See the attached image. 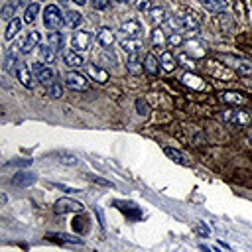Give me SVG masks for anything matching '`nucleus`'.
Wrapping results in <instances>:
<instances>
[{
    "mask_svg": "<svg viewBox=\"0 0 252 252\" xmlns=\"http://www.w3.org/2000/svg\"><path fill=\"white\" fill-rule=\"evenodd\" d=\"M220 98H222V102H226V104H246V102H248L246 96H242L240 93H234V91H226V93H222Z\"/></svg>",
    "mask_w": 252,
    "mask_h": 252,
    "instance_id": "obj_21",
    "label": "nucleus"
},
{
    "mask_svg": "<svg viewBox=\"0 0 252 252\" xmlns=\"http://www.w3.org/2000/svg\"><path fill=\"white\" fill-rule=\"evenodd\" d=\"M55 213L57 215H67V213H83V203L81 201H75V199H69V197H63L59 201H55Z\"/></svg>",
    "mask_w": 252,
    "mask_h": 252,
    "instance_id": "obj_6",
    "label": "nucleus"
},
{
    "mask_svg": "<svg viewBox=\"0 0 252 252\" xmlns=\"http://www.w3.org/2000/svg\"><path fill=\"white\" fill-rule=\"evenodd\" d=\"M185 49H187V53H189L191 57H195V59H201V57L207 55V45H205L201 39H195V37L185 41Z\"/></svg>",
    "mask_w": 252,
    "mask_h": 252,
    "instance_id": "obj_11",
    "label": "nucleus"
},
{
    "mask_svg": "<svg viewBox=\"0 0 252 252\" xmlns=\"http://www.w3.org/2000/svg\"><path fill=\"white\" fill-rule=\"evenodd\" d=\"M248 144H250V146H252V132H250V134H248Z\"/></svg>",
    "mask_w": 252,
    "mask_h": 252,
    "instance_id": "obj_51",
    "label": "nucleus"
},
{
    "mask_svg": "<svg viewBox=\"0 0 252 252\" xmlns=\"http://www.w3.org/2000/svg\"><path fill=\"white\" fill-rule=\"evenodd\" d=\"M91 39H93V35H91L89 32H85V30L75 32L73 37H71V47H73V51H77V53L87 51L89 45H91Z\"/></svg>",
    "mask_w": 252,
    "mask_h": 252,
    "instance_id": "obj_7",
    "label": "nucleus"
},
{
    "mask_svg": "<svg viewBox=\"0 0 252 252\" xmlns=\"http://www.w3.org/2000/svg\"><path fill=\"white\" fill-rule=\"evenodd\" d=\"M63 61H65L67 67H75V69L85 65V59L77 51H63Z\"/></svg>",
    "mask_w": 252,
    "mask_h": 252,
    "instance_id": "obj_20",
    "label": "nucleus"
},
{
    "mask_svg": "<svg viewBox=\"0 0 252 252\" xmlns=\"http://www.w3.org/2000/svg\"><path fill=\"white\" fill-rule=\"evenodd\" d=\"M116 2H126V0H116Z\"/></svg>",
    "mask_w": 252,
    "mask_h": 252,
    "instance_id": "obj_52",
    "label": "nucleus"
},
{
    "mask_svg": "<svg viewBox=\"0 0 252 252\" xmlns=\"http://www.w3.org/2000/svg\"><path fill=\"white\" fill-rule=\"evenodd\" d=\"M136 112L142 116V118H148L150 116V106L144 98H136Z\"/></svg>",
    "mask_w": 252,
    "mask_h": 252,
    "instance_id": "obj_35",
    "label": "nucleus"
},
{
    "mask_svg": "<svg viewBox=\"0 0 252 252\" xmlns=\"http://www.w3.org/2000/svg\"><path fill=\"white\" fill-rule=\"evenodd\" d=\"M250 53H252V47H250Z\"/></svg>",
    "mask_w": 252,
    "mask_h": 252,
    "instance_id": "obj_54",
    "label": "nucleus"
},
{
    "mask_svg": "<svg viewBox=\"0 0 252 252\" xmlns=\"http://www.w3.org/2000/svg\"><path fill=\"white\" fill-rule=\"evenodd\" d=\"M28 2H30V0H14L16 6H24V4H28Z\"/></svg>",
    "mask_w": 252,
    "mask_h": 252,
    "instance_id": "obj_48",
    "label": "nucleus"
},
{
    "mask_svg": "<svg viewBox=\"0 0 252 252\" xmlns=\"http://www.w3.org/2000/svg\"><path fill=\"white\" fill-rule=\"evenodd\" d=\"M94 211H96V215H98V222H100V226L104 228V217H102V211H100L98 207H94Z\"/></svg>",
    "mask_w": 252,
    "mask_h": 252,
    "instance_id": "obj_47",
    "label": "nucleus"
},
{
    "mask_svg": "<svg viewBox=\"0 0 252 252\" xmlns=\"http://www.w3.org/2000/svg\"><path fill=\"white\" fill-rule=\"evenodd\" d=\"M30 71L35 75V79L41 83V85H45V87H49V85H53L55 81V73L47 67V65H43L41 61H33L32 65H30Z\"/></svg>",
    "mask_w": 252,
    "mask_h": 252,
    "instance_id": "obj_3",
    "label": "nucleus"
},
{
    "mask_svg": "<svg viewBox=\"0 0 252 252\" xmlns=\"http://www.w3.org/2000/svg\"><path fill=\"white\" fill-rule=\"evenodd\" d=\"M20 28H22V20H20V18L10 20V22H8V26H6V32H4V39H6V41L14 39V37H16V33L20 32Z\"/></svg>",
    "mask_w": 252,
    "mask_h": 252,
    "instance_id": "obj_24",
    "label": "nucleus"
},
{
    "mask_svg": "<svg viewBox=\"0 0 252 252\" xmlns=\"http://www.w3.org/2000/svg\"><path fill=\"white\" fill-rule=\"evenodd\" d=\"M181 83H183L185 87L193 89V91H205V89H207L205 79H201V77L195 75V73H185V75L181 77Z\"/></svg>",
    "mask_w": 252,
    "mask_h": 252,
    "instance_id": "obj_14",
    "label": "nucleus"
},
{
    "mask_svg": "<svg viewBox=\"0 0 252 252\" xmlns=\"http://www.w3.org/2000/svg\"><path fill=\"white\" fill-rule=\"evenodd\" d=\"M159 63H161V69H163V71L171 73V71L177 67V57H173L169 51H163V53L159 55Z\"/></svg>",
    "mask_w": 252,
    "mask_h": 252,
    "instance_id": "obj_22",
    "label": "nucleus"
},
{
    "mask_svg": "<svg viewBox=\"0 0 252 252\" xmlns=\"http://www.w3.org/2000/svg\"><path fill=\"white\" fill-rule=\"evenodd\" d=\"M47 94H49L51 98H59V96L63 94V87H61L59 83H53V85L47 87Z\"/></svg>",
    "mask_w": 252,
    "mask_h": 252,
    "instance_id": "obj_36",
    "label": "nucleus"
},
{
    "mask_svg": "<svg viewBox=\"0 0 252 252\" xmlns=\"http://www.w3.org/2000/svg\"><path fill=\"white\" fill-rule=\"evenodd\" d=\"M193 230L199 234V236H211V228L205 224V222H195V226H193Z\"/></svg>",
    "mask_w": 252,
    "mask_h": 252,
    "instance_id": "obj_39",
    "label": "nucleus"
},
{
    "mask_svg": "<svg viewBox=\"0 0 252 252\" xmlns=\"http://www.w3.org/2000/svg\"><path fill=\"white\" fill-rule=\"evenodd\" d=\"M35 181H37L35 173H30V171H20V173H16V175L12 177V185L18 187V189H26V187L33 185Z\"/></svg>",
    "mask_w": 252,
    "mask_h": 252,
    "instance_id": "obj_13",
    "label": "nucleus"
},
{
    "mask_svg": "<svg viewBox=\"0 0 252 252\" xmlns=\"http://www.w3.org/2000/svg\"><path fill=\"white\" fill-rule=\"evenodd\" d=\"M73 2H75V4H79V6H83V4L87 2V0H73Z\"/></svg>",
    "mask_w": 252,
    "mask_h": 252,
    "instance_id": "obj_50",
    "label": "nucleus"
},
{
    "mask_svg": "<svg viewBox=\"0 0 252 252\" xmlns=\"http://www.w3.org/2000/svg\"><path fill=\"white\" fill-rule=\"evenodd\" d=\"M181 43H185V41H183V37H181L179 32H173V33L167 37V45H171V47H179Z\"/></svg>",
    "mask_w": 252,
    "mask_h": 252,
    "instance_id": "obj_37",
    "label": "nucleus"
},
{
    "mask_svg": "<svg viewBox=\"0 0 252 252\" xmlns=\"http://www.w3.org/2000/svg\"><path fill=\"white\" fill-rule=\"evenodd\" d=\"M39 57H41L43 63H53V59H55V49H53L51 45H41V47H39Z\"/></svg>",
    "mask_w": 252,
    "mask_h": 252,
    "instance_id": "obj_31",
    "label": "nucleus"
},
{
    "mask_svg": "<svg viewBox=\"0 0 252 252\" xmlns=\"http://www.w3.org/2000/svg\"><path fill=\"white\" fill-rule=\"evenodd\" d=\"M199 24H201V18H199L193 10H189V8H181L173 18H169V26H171L175 32H179V30H189V32H193V30L199 28Z\"/></svg>",
    "mask_w": 252,
    "mask_h": 252,
    "instance_id": "obj_1",
    "label": "nucleus"
},
{
    "mask_svg": "<svg viewBox=\"0 0 252 252\" xmlns=\"http://www.w3.org/2000/svg\"><path fill=\"white\" fill-rule=\"evenodd\" d=\"M30 163H32V159H12L6 165L8 167H24V165H30Z\"/></svg>",
    "mask_w": 252,
    "mask_h": 252,
    "instance_id": "obj_41",
    "label": "nucleus"
},
{
    "mask_svg": "<svg viewBox=\"0 0 252 252\" xmlns=\"http://www.w3.org/2000/svg\"><path fill=\"white\" fill-rule=\"evenodd\" d=\"M47 238L57 240V242H67V244H83V238L73 236V234H57V232H53V234H47Z\"/></svg>",
    "mask_w": 252,
    "mask_h": 252,
    "instance_id": "obj_28",
    "label": "nucleus"
},
{
    "mask_svg": "<svg viewBox=\"0 0 252 252\" xmlns=\"http://www.w3.org/2000/svg\"><path fill=\"white\" fill-rule=\"evenodd\" d=\"M51 187H57V189H61V191H65V193H75V191H79V189L67 187V185H63V183H51Z\"/></svg>",
    "mask_w": 252,
    "mask_h": 252,
    "instance_id": "obj_46",
    "label": "nucleus"
},
{
    "mask_svg": "<svg viewBox=\"0 0 252 252\" xmlns=\"http://www.w3.org/2000/svg\"><path fill=\"white\" fill-rule=\"evenodd\" d=\"M136 8H138L140 12H150V10H152V8H150V0H138Z\"/></svg>",
    "mask_w": 252,
    "mask_h": 252,
    "instance_id": "obj_45",
    "label": "nucleus"
},
{
    "mask_svg": "<svg viewBox=\"0 0 252 252\" xmlns=\"http://www.w3.org/2000/svg\"><path fill=\"white\" fill-rule=\"evenodd\" d=\"M39 14V4H30L28 8H26V14H24V22H28V24H32L33 20H35V16Z\"/></svg>",
    "mask_w": 252,
    "mask_h": 252,
    "instance_id": "obj_34",
    "label": "nucleus"
},
{
    "mask_svg": "<svg viewBox=\"0 0 252 252\" xmlns=\"http://www.w3.org/2000/svg\"><path fill=\"white\" fill-rule=\"evenodd\" d=\"M59 161H61V163H67V165H75L79 159H77L75 156H71V154H61V156H59Z\"/></svg>",
    "mask_w": 252,
    "mask_h": 252,
    "instance_id": "obj_40",
    "label": "nucleus"
},
{
    "mask_svg": "<svg viewBox=\"0 0 252 252\" xmlns=\"http://www.w3.org/2000/svg\"><path fill=\"white\" fill-rule=\"evenodd\" d=\"M201 6L209 12H215V14H220L228 8V0H199Z\"/></svg>",
    "mask_w": 252,
    "mask_h": 252,
    "instance_id": "obj_19",
    "label": "nucleus"
},
{
    "mask_svg": "<svg viewBox=\"0 0 252 252\" xmlns=\"http://www.w3.org/2000/svg\"><path fill=\"white\" fill-rule=\"evenodd\" d=\"M199 248H201V250H203V252H211V248H207V246H205V244H199Z\"/></svg>",
    "mask_w": 252,
    "mask_h": 252,
    "instance_id": "obj_49",
    "label": "nucleus"
},
{
    "mask_svg": "<svg viewBox=\"0 0 252 252\" xmlns=\"http://www.w3.org/2000/svg\"><path fill=\"white\" fill-rule=\"evenodd\" d=\"M110 0H93V10H104L108 8Z\"/></svg>",
    "mask_w": 252,
    "mask_h": 252,
    "instance_id": "obj_43",
    "label": "nucleus"
},
{
    "mask_svg": "<svg viewBox=\"0 0 252 252\" xmlns=\"http://www.w3.org/2000/svg\"><path fill=\"white\" fill-rule=\"evenodd\" d=\"M59 2H67V0H59Z\"/></svg>",
    "mask_w": 252,
    "mask_h": 252,
    "instance_id": "obj_53",
    "label": "nucleus"
},
{
    "mask_svg": "<svg viewBox=\"0 0 252 252\" xmlns=\"http://www.w3.org/2000/svg\"><path fill=\"white\" fill-rule=\"evenodd\" d=\"M158 59H156V55L154 53H148L146 55V59H144V71L146 73H150V75H156L158 73Z\"/></svg>",
    "mask_w": 252,
    "mask_h": 252,
    "instance_id": "obj_29",
    "label": "nucleus"
},
{
    "mask_svg": "<svg viewBox=\"0 0 252 252\" xmlns=\"http://www.w3.org/2000/svg\"><path fill=\"white\" fill-rule=\"evenodd\" d=\"M165 35H163V32H161V28L159 26H156L154 30H152V43L154 45H158V47H163L165 45Z\"/></svg>",
    "mask_w": 252,
    "mask_h": 252,
    "instance_id": "obj_32",
    "label": "nucleus"
},
{
    "mask_svg": "<svg viewBox=\"0 0 252 252\" xmlns=\"http://www.w3.org/2000/svg\"><path fill=\"white\" fill-rule=\"evenodd\" d=\"M65 85L71 87V89H75V91H85L89 87V81H87V77L83 73L71 71V73L65 75Z\"/></svg>",
    "mask_w": 252,
    "mask_h": 252,
    "instance_id": "obj_8",
    "label": "nucleus"
},
{
    "mask_svg": "<svg viewBox=\"0 0 252 252\" xmlns=\"http://www.w3.org/2000/svg\"><path fill=\"white\" fill-rule=\"evenodd\" d=\"M120 32L124 33V37H134V39H140L144 28L138 20H126L122 26H120Z\"/></svg>",
    "mask_w": 252,
    "mask_h": 252,
    "instance_id": "obj_9",
    "label": "nucleus"
},
{
    "mask_svg": "<svg viewBox=\"0 0 252 252\" xmlns=\"http://www.w3.org/2000/svg\"><path fill=\"white\" fill-rule=\"evenodd\" d=\"M63 24L67 28H79L83 24V14H79L77 10H65L63 12Z\"/></svg>",
    "mask_w": 252,
    "mask_h": 252,
    "instance_id": "obj_17",
    "label": "nucleus"
},
{
    "mask_svg": "<svg viewBox=\"0 0 252 252\" xmlns=\"http://www.w3.org/2000/svg\"><path fill=\"white\" fill-rule=\"evenodd\" d=\"M96 41L102 45V47H110L114 41H116V35H114V32L110 30V28H100L98 30V33H96Z\"/></svg>",
    "mask_w": 252,
    "mask_h": 252,
    "instance_id": "obj_18",
    "label": "nucleus"
},
{
    "mask_svg": "<svg viewBox=\"0 0 252 252\" xmlns=\"http://www.w3.org/2000/svg\"><path fill=\"white\" fill-rule=\"evenodd\" d=\"M63 43H65V37H63V33L61 32H49L47 33V45H51L55 51L57 49H63Z\"/></svg>",
    "mask_w": 252,
    "mask_h": 252,
    "instance_id": "obj_26",
    "label": "nucleus"
},
{
    "mask_svg": "<svg viewBox=\"0 0 252 252\" xmlns=\"http://www.w3.org/2000/svg\"><path fill=\"white\" fill-rule=\"evenodd\" d=\"M0 18H2V20H6V22L14 20V18H16V4H14V2H10V4H4L2 12H0Z\"/></svg>",
    "mask_w": 252,
    "mask_h": 252,
    "instance_id": "obj_33",
    "label": "nucleus"
},
{
    "mask_svg": "<svg viewBox=\"0 0 252 252\" xmlns=\"http://www.w3.org/2000/svg\"><path fill=\"white\" fill-rule=\"evenodd\" d=\"M222 120L226 124H232V126H250L252 124V114H248L246 110L234 108V110H224Z\"/></svg>",
    "mask_w": 252,
    "mask_h": 252,
    "instance_id": "obj_2",
    "label": "nucleus"
},
{
    "mask_svg": "<svg viewBox=\"0 0 252 252\" xmlns=\"http://www.w3.org/2000/svg\"><path fill=\"white\" fill-rule=\"evenodd\" d=\"M126 69H128V73H132V75H138V73H142V69H144V63H140V59H138V53H134V55H128V61H126Z\"/></svg>",
    "mask_w": 252,
    "mask_h": 252,
    "instance_id": "obj_27",
    "label": "nucleus"
},
{
    "mask_svg": "<svg viewBox=\"0 0 252 252\" xmlns=\"http://www.w3.org/2000/svg\"><path fill=\"white\" fill-rule=\"evenodd\" d=\"M87 73H89V77H93L96 83H106V81H108V73H106L102 67H98V65H89V67H87Z\"/></svg>",
    "mask_w": 252,
    "mask_h": 252,
    "instance_id": "obj_23",
    "label": "nucleus"
},
{
    "mask_svg": "<svg viewBox=\"0 0 252 252\" xmlns=\"http://www.w3.org/2000/svg\"><path fill=\"white\" fill-rule=\"evenodd\" d=\"M177 63H181V65H183V67H187V69H195L193 57H191V55H187V53H181V55L177 57Z\"/></svg>",
    "mask_w": 252,
    "mask_h": 252,
    "instance_id": "obj_38",
    "label": "nucleus"
},
{
    "mask_svg": "<svg viewBox=\"0 0 252 252\" xmlns=\"http://www.w3.org/2000/svg\"><path fill=\"white\" fill-rule=\"evenodd\" d=\"M16 79H18L26 89H32V85H33V81H32V71H30V67L24 65V63H20V65L16 67Z\"/></svg>",
    "mask_w": 252,
    "mask_h": 252,
    "instance_id": "obj_16",
    "label": "nucleus"
},
{
    "mask_svg": "<svg viewBox=\"0 0 252 252\" xmlns=\"http://www.w3.org/2000/svg\"><path fill=\"white\" fill-rule=\"evenodd\" d=\"M39 39H41V33L37 32V30H32V32H28L26 33V37L22 39V43H20V51L26 55V53H30L33 47H37L39 45Z\"/></svg>",
    "mask_w": 252,
    "mask_h": 252,
    "instance_id": "obj_10",
    "label": "nucleus"
},
{
    "mask_svg": "<svg viewBox=\"0 0 252 252\" xmlns=\"http://www.w3.org/2000/svg\"><path fill=\"white\" fill-rule=\"evenodd\" d=\"M43 24H45L49 30H57V28L63 24V14L59 12L57 6H53V4L45 6V10H43Z\"/></svg>",
    "mask_w": 252,
    "mask_h": 252,
    "instance_id": "obj_5",
    "label": "nucleus"
},
{
    "mask_svg": "<svg viewBox=\"0 0 252 252\" xmlns=\"http://www.w3.org/2000/svg\"><path fill=\"white\" fill-rule=\"evenodd\" d=\"M220 61H224L226 67H230L234 73H240V75H252V61L248 59H240V57H220Z\"/></svg>",
    "mask_w": 252,
    "mask_h": 252,
    "instance_id": "obj_4",
    "label": "nucleus"
},
{
    "mask_svg": "<svg viewBox=\"0 0 252 252\" xmlns=\"http://www.w3.org/2000/svg\"><path fill=\"white\" fill-rule=\"evenodd\" d=\"M85 220H87L85 217H81V219L77 217V219L73 220V228H75V230H85V226H87V224H85Z\"/></svg>",
    "mask_w": 252,
    "mask_h": 252,
    "instance_id": "obj_44",
    "label": "nucleus"
},
{
    "mask_svg": "<svg viewBox=\"0 0 252 252\" xmlns=\"http://www.w3.org/2000/svg\"><path fill=\"white\" fill-rule=\"evenodd\" d=\"M148 16H150V22H152V24H158V26L167 20V18H165V10L159 8V6H158V8H152V10L148 12Z\"/></svg>",
    "mask_w": 252,
    "mask_h": 252,
    "instance_id": "obj_30",
    "label": "nucleus"
},
{
    "mask_svg": "<svg viewBox=\"0 0 252 252\" xmlns=\"http://www.w3.org/2000/svg\"><path fill=\"white\" fill-rule=\"evenodd\" d=\"M89 179L94 181V183H98V185H104V187H114L108 179H102V177H96V175H89Z\"/></svg>",
    "mask_w": 252,
    "mask_h": 252,
    "instance_id": "obj_42",
    "label": "nucleus"
},
{
    "mask_svg": "<svg viewBox=\"0 0 252 252\" xmlns=\"http://www.w3.org/2000/svg\"><path fill=\"white\" fill-rule=\"evenodd\" d=\"M120 47L128 53V55H134V53H138V49L142 47L140 45V39H134V37H124V39H120Z\"/></svg>",
    "mask_w": 252,
    "mask_h": 252,
    "instance_id": "obj_25",
    "label": "nucleus"
},
{
    "mask_svg": "<svg viewBox=\"0 0 252 252\" xmlns=\"http://www.w3.org/2000/svg\"><path fill=\"white\" fill-rule=\"evenodd\" d=\"M209 73H211L213 77H220V79H224V81H232V77H234V71H232L230 67L220 65V63H217V61H209Z\"/></svg>",
    "mask_w": 252,
    "mask_h": 252,
    "instance_id": "obj_12",
    "label": "nucleus"
},
{
    "mask_svg": "<svg viewBox=\"0 0 252 252\" xmlns=\"http://www.w3.org/2000/svg\"><path fill=\"white\" fill-rule=\"evenodd\" d=\"M163 154L171 159V161H175V163H179V165H191V159L183 154V152H179V150H175V148H169V146H165L163 148Z\"/></svg>",
    "mask_w": 252,
    "mask_h": 252,
    "instance_id": "obj_15",
    "label": "nucleus"
}]
</instances>
